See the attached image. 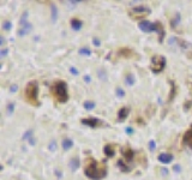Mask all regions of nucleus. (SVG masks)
I'll return each instance as SVG.
<instances>
[{
  "instance_id": "f257e3e1",
  "label": "nucleus",
  "mask_w": 192,
  "mask_h": 180,
  "mask_svg": "<svg viewBox=\"0 0 192 180\" xmlns=\"http://www.w3.org/2000/svg\"><path fill=\"white\" fill-rule=\"evenodd\" d=\"M84 174L91 180H101L107 175V167L100 166L94 159H89L84 168Z\"/></svg>"
},
{
  "instance_id": "f03ea898",
  "label": "nucleus",
  "mask_w": 192,
  "mask_h": 180,
  "mask_svg": "<svg viewBox=\"0 0 192 180\" xmlns=\"http://www.w3.org/2000/svg\"><path fill=\"white\" fill-rule=\"evenodd\" d=\"M138 28L143 31V32H151V31H155L158 34V42H162L163 36H165V29L161 25L160 22H155V23H151L149 21H142L138 24Z\"/></svg>"
},
{
  "instance_id": "7ed1b4c3",
  "label": "nucleus",
  "mask_w": 192,
  "mask_h": 180,
  "mask_svg": "<svg viewBox=\"0 0 192 180\" xmlns=\"http://www.w3.org/2000/svg\"><path fill=\"white\" fill-rule=\"evenodd\" d=\"M52 94L54 95L55 100L64 103L69 100V93H67V85L64 80H58L52 87Z\"/></svg>"
},
{
  "instance_id": "20e7f679",
  "label": "nucleus",
  "mask_w": 192,
  "mask_h": 180,
  "mask_svg": "<svg viewBox=\"0 0 192 180\" xmlns=\"http://www.w3.org/2000/svg\"><path fill=\"white\" fill-rule=\"evenodd\" d=\"M37 94H38V87H37V83L35 80H31L27 84L25 87V91H24V95H25V99L27 101L33 104V106H38L40 102H38V97H37Z\"/></svg>"
},
{
  "instance_id": "39448f33",
  "label": "nucleus",
  "mask_w": 192,
  "mask_h": 180,
  "mask_svg": "<svg viewBox=\"0 0 192 180\" xmlns=\"http://www.w3.org/2000/svg\"><path fill=\"white\" fill-rule=\"evenodd\" d=\"M166 66V58L162 55H155L153 59H151L150 64V70L154 73H160Z\"/></svg>"
},
{
  "instance_id": "423d86ee",
  "label": "nucleus",
  "mask_w": 192,
  "mask_h": 180,
  "mask_svg": "<svg viewBox=\"0 0 192 180\" xmlns=\"http://www.w3.org/2000/svg\"><path fill=\"white\" fill-rule=\"evenodd\" d=\"M27 17H28V12L27 11L23 12L22 17L19 19V28H18V35L19 36H25L31 30V24L27 21Z\"/></svg>"
},
{
  "instance_id": "0eeeda50",
  "label": "nucleus",
  "mask_w": 192,
  "mask_h": 180,
  "mask_svg": "<svg viewBox=\"0 0 192 180\" xmlns=\"http://www.w3.org/2000/svg\"><path fill=\"white\" fill-rule=\"evenodd\" d=\"M151 12V10L149 9V7L147 6H144V5H139V6H136L134 9H132V11L130 12L131 14L134 13V18H137V17H143L144 14H149Z\"/></svg>"
},
{
  "instance_id": "6e6552de",
  "label": "nucleus",
  "mask_w": 192,
  "mask_h": 180,
  "mask_svg": "<svg viewBox=\"0 0 192 180\" xmlns=\"http://www.w3.org/2000/svg\"><path fill=\"white\" fill-rule=\"evenodd\" d=\"M82 124L89 126V127H97V126L102 125V122L97 118H88V119H82Z\"/></svg>"
},
{
  "instance_id": "1a4fd4ad",
  "label": "nucleus",
  "mask_w": 192,
  "mask_h": 180,
  "mask_svg": "<svg viewBox=\"0 0 192 180\" xmlns=\"http://www.w3.org/2000/svg\"><path fill=\"white\" fill-rule=\"evenodd\" d=\"M157 159H158V161L161 163H163V165H168V163H171L173 161V155L163 153V154H160Z\"/></svg>"
},
{
  "instance_id": "9d476101",
  "label": "nucleus",
  "mask_w": 192,
  "mask_h": 180,
  "mask_svg": "<svg viewBox=\"0 0 192 180\" xmlns=\"http://www.w3.org/2000/svg\"><path fill=\"white\" fill-rule=\"evenodd\" d=\"M182 141H184V143H185L187 146H190V148L192 149V126L185 132Z\"/></svg>"
},
{
  "instance_id": "9b49d317",
  "label": "nucleus",
  "mask_w": 192,
  "mask_h": 180,
  "mask_svg": "<svg viewBox=\"0 0 192 180\" xmlns=\"http://www.w3.org/2000/svg\"><path fill=\"white\" fill-rule=\"evenodd\" d=\"M121 153H123V155L125 156L126 161H132V160H133L134 153H133L132 149L129 148V146H126V148H123V149H121Z\"/></svg>"
},
{
  "instance_id": "f8f14e48",
  "label": "nucleus",
  "mask_w": 192,
  "mask_h": 180,
  "mask_svg": "<svg viewBox=\"0 0 192 180\" xmlns=\"http://www.w3.org/2000/svg\"><path fill=\"white\" fill-rule=\"evenodd\" d=\"M129 108H126V107H123L121 109H120L119 112H118V120L119 121H123V120H125L126 118H127V115H129Z\"/></svg>"
},
{
  "instance_id": "ddd939ff",
  "label": "nucleus",
  "mask_w": 192,
  "mask_h": 180,
  "mask_svg": "<svg viewBox=\"0 0 192 180\" xmlns=\"http://www.w3.org/2000/svg\"><path fill=\"white\" fill-rule=\"evenodd\" d=\"M82 25H83V23H82V21H79V19H77V18H73L71 21V28L73 29V30H76V31H78V30H81V28H82Z\"/></svg>"
},
{
  "instance_id": "4468645a",
  "label": "nucleus",
  "mask_w": 192,
  "mask_h": 180,
  "mask_svg": "<svg viewBox=\"0 0 192 180\" xmlns=\"http://www.w3.org/2000/svg\"><path fill=\"white\" fill-rule=\"evenodd\" d=\"M133 51L129 49V48H121V49H119V55L121 56H125V58H131L133 56Z\"/></svg>"
},
{
  "instance_id": "2eb2a0df",
  "label": "nucleus",
  "mask_w": 192,
  "mask_h": 180,
  "mask_svg": "<svg viewBox=\"0 0 192 180\" xmlns=\"http://www.w3.org/2000/svg\"><path fill=\"white\" fill-rule=\"evenodd\" d=\"M79 167V159L78 157H72L70 161V168L72 172H76Z\"/></svg>"
},
{
  "instance_id": "dca6fc26",
  "label": "nucleus",
  "mask_w": 192,
  "mask_h": 180,
  "mask_svg": "<svg viewBox=\"0 0 192 180\" xmlns=\"http://www.w3.org/2000/svg\"><path fill=\"white\" fill-rule=\"evenodd\" d=\"M61 145H62V149L64 150H69V149H71L72 146H73V141L70 139V138H66V139L62 141Z\"/></svg>"
},
{
  "instance_id": "f3484780",
  "label": "nucleus",
  "mask_w": 192,
  "mask_h": 180,
  "mask_svg": "<svg viewBox=\"0 0 192 180\" xmlns=\"http://www.w3.org/2000/svg\"><path fill=\"white\" fill-rule=\"evenodd\" d=\"M103 150H105V154H106V156H107V157H112V156L114 155V153H115L114 149L112 148V145H106Z\"/></svg>"
},
{
  "instance_id": "a211bd4d",
  "label": "nucleus",
  "mask_w": 192,
  "mask_h": 180,
  "mask_svg": "<svg viewBox=\"0 0 192 180\" xmlns=\"http://www.w3.org/2000/svg\"><path fill=\"white\" fill-rule=\"evenodd\" d=\"M179 23H180V14H179V13H175V16H174V17L172 18V21H171V25H172V28H175Z\"/></svg>"
},
{
  "instance_id": "6ab92c4d",
  "label": "nucleus",
  "mask_w": 192,
  "mask_h": 180,
  "mask_svg": "<svg viewBox=\"0 0 192 180\" xmlns=\"http://www.w3.org/2000/svg\"><path fill=\"white\" fill-rule=\"evenodd\" d=\"M51 11H52V21L55 22L58 18V9H57V6L55 5H51Z\"/></svg>"
},
{
  "instance_id": "aec40b11",
  "label": "nucleus",
  "mask_w": 192,
  "mask_h": 180,
  "mask_svg": "<svg viewBox=\"0 0 192 180\" xmlns=\"http://www.w3.org/2000/svg\"><path fill=\"white\" fill-rule=\"evenodd\" d=\"M83 106H84V108L86 111H91V109L95 108V102H93V101H85Z\"/></svg>"
},
{
  "instance_id": "412c9836",
  "label": "nucleus",
  "mask_w": 192,
  "mask_h": 180,
  "mask_svg": "<svg viewBox=\"0 0 192 180\" xmlns=\"http://www.w3.org/2000/svg\"><path fill=\"white\" fill-rule=\"evenodd\" d=\"M118 166L120 167V169H121L123 172H130L131 170V168L129 167V166H126V165H124V162L120 160V161H118Z\"/></svg>"
},
{
  "instance_id": "4be33fe9",
  "label": "nucleus",
  "mask_w": 192,
  "mask_h": 180,
  "mask_svg": "<svg viewBox=\"0 0 192 180\" xmlns=\"http://www.w3.org/2000/svg\"><path fill=\"white\" fill-rule=\"evenodd\" d=\"M125 82H126L127 85H132V84L134 83V77L130 73V75H127V76L125 77Z\"/></svg>"
},
{
  "instance_id": "5701e85b",
  "label": "nucleus",
  "mask_w": 192,
  "mask_h": 180,
  "mask_svg": "<svg viewBox=\"0 0 192 180\" xmlns=\"http://www.w3.org/2000/svg\"><path fill=\"white\" fill-rule=\"evenodd\" d=\"M79 54L81 55H86V56H89L91 54V51L89 49V48H86V47H83L79 49Z\"/></svg>"
},
{
  "instance_id": "b1692460",
  "label": "nucleus",
  "mask_w": 192,
  "mask_h": 180,
  "mask_svg": "<svg viewBox=\"0 0 192 180\" xmlns=\"http://www.w3.org/2000/svg\"><path fill=\"white\" fill-rule=\"evenodd\" d=\"M11 28H12V23H11V22H9V21L4 22V24H3V29H4V30H6V31H10V30H11Z\"/></svg>"
},
{
  "instance_id": "393cba45",
  "label": "nucleus",
  "mask_w": 192,
  "mask_h": 180,
  "mask_svg": "<svg viewBox=\"0 0 192 180\" xmlns=\"http://www.w3.org/2000/svg\"><path fill=\"white\" fill-rule=\"evenodd\" d=\"M33 137V130H29V131H27L25 133H24V136H23V141H28L29 138H31Z\"/></svg>"
},
{
  "instance_id": "a878e982",
  "label": "nucleus",
  "mask_w": 192,
  "mask_h": 180,
  "mask_svg": "<svg viewBox=\"0 0 192 180\" xmlns=\"http://www.w3.org/2000/svg\"><path fill=\"white\" fill-rule=\"evenodd\" d=\"M48 149H49L51 151H54L55 149H57V143H55V141H51V143L48 144Z\"/></svg>"
},
{
  "instance_id": "bb28decb",
  "label": "nucleus",
  "mask_w": 192,
  "mask_h": 180,
  "mask_svg": "<svg viewBox=\"0 0 192 180\" xmlns=\"http://www.w3.org/2000/svg\"><path fill=\"white\" fill-rule=\"evenodd\" d=\"M13 109H14V103L11 102L7 104V114H12L13 113Z\"/></svg>"
},
{
  "instance_id": "cd10ccee",
  "label": "nucleus",
  "mask_w": 192,
  "mask_h": 180,
  "mask_svg": "<svg viewBox=\"0 0 192 180\" xmlns=\"http://www.w3.org/2000/svg\"><path fill=\"white\" fill-rule=\"evenodd\" d=\"M115 94H117V96H118V97H124V96H125V91H124L123 89H120V88H118V89H117Z\"/></svg>"
},
{
  "instance_id": "c85d7f7f",
  "label": "nucleus",
  "mask_w": 192,
  "mask_h": 180,
  "mask_svg": "<svg viewBox=\"0 0 192 180\" xmlns=\"http://www.w3.org/2000/svg\"><path fill=\"white\" fill-rule=\"evenodd\" d=\"M7 53H9V49H7V48L1 49V52H0V58H5V56L7 55Z\"/></svg>"
},
{
  "instance_id": "c756f323",
  "label": "nucleus",
  "mask_w": 192,
  "mask_h": 180,
  "mask_svg": "<svg viewBox=\"0 0 192 180\" xmlns=\"http://www.w3.org/2000/svg\"><path fill=\"white\" fill-rule=\"evenodd\" d=\"M155 148H156V143L154 141H150L149 142V149L153 151V150H155Z\"/></svg>"
},
{
  "instance_id": "7c9ffc66",
  "label": "nucleus",
  "mask_w": 192,
  "mask_h": 180,
  "mask_svg": "<svg viewBox=\"0 0 192 180\" xmlns=\"http://www.w3.org/2000/svg\"><path fill=\"white\" fill-rule=\"evenodd\" d=\"M125 132H126L127 135H132V133L134 132V131H133L132 127H126V128H125Z\"/></svg>"
},
{
  "instance_id": "2f4dec72",
  "label": "nucleus",
  "mask_w": 192,
  "mask_h": 180,
  "mask_svg": "<svg viewBox=\"0 0 192 180\" xmlns=\"http://www.w3.org/2000/svg\"><path fill=\"white\" fill-rule=\"evenodd\" d=\"M93 43H94V46H96V47H99V46L101 45L99 38H93Z\"/></svg>"
},
{
  "instance_id": "473e14b6",
  "label": "nucleus",
  "mask_w": 192,
  "mask_h": 180,
  "mask_svg": "<svg viewBox=\"0 0 192 180\" xmlns=\"http://www.w3.org/2000/svg\"><path fill=\"white\" fill-rule=\"evenodd\" d=\"M173 170H174V172H177V173H179V172L181 170V169H180V166H179V165L173 166Z\"/></svg>"
},
{
  "instance_id": "72a5a7b5",
  "label": "nucleus",
  "mask_w": 192,
  "mask_h": 180,
  "mask_svg": "<svg viewBox=\"0 0 192 180\" xmlns=\"http://www.w3.org/2000/svg\"><path fill=\"white\" fill-rule=\"evenodd\" d=\"M10 91H11V93H16V91H17V85H14V84L11 85V87H10Z\"/></svg>"
},
{
  "instance_id": "f704fd0d",
  "label": "nucleus",
  "mask_w": 192,
  "mask_h": 180,
  "mask_svg": "<svg viewBox=\"0 0 192 180\" xmlns=\"http://www.w3.org/2000/svg\"><path fill=\"white\" fill-rule=\"evenodd\" d=\"M70 71H71L72 75H78V70H76L75 67H71V69H70Z\"/></svg>"
},
{
  "instance_id": "c9c22d12",
  "label": "nucleus",
  "mask_w": 192,
  "mask_h": 180,
  "mask_svg": "<svg viewBox=\"0 0 192 180\" xmlns=\"http://www.w3.org/2000/svg\"><path fill=\"white\" fill-rule=\"evenodd\" d=\"M28 141H29V143H30L31 145H35V143H36V142H35V138H34V137H31V138H29V139H28Z\"/></svg>"
},
{
  "instance_id": "e433bc0d",
  "label": "nucleus",
  "mask_w": 192,
  "mask_h": 180,
  "mask_svg": "<svg viewBox=\"0 0 192 180\" xmlns=\"http://www.w3.org/2000/svg\"><path fill=\"white\" fill-rule=\"evenodd\" d=\"M84 80L86 82V83H89V82L91 80V78H90V76H84Z\"/></svg>"
},
{
  "instance_id": "4c0bfd02",
  "label": "nucleus",
  "mask_w": 192,
  "mask_h": 180,
  "mask_svg": "<svg viewBox=\"0 0 192 180\" xmlns=\"http://www.w3.org/2000/svg\"><path fill=\"white\" fill-rule=\"evenodd\" d=\"M162 174H163V175H168V170H167V168H162Z\"/></svg>"
},
{
  "instance_id": "58836bf2",
  "label": "nucleus",
  "mask_w": 192,
  "mask_h": 180,
  "mask_svg": "<svg viewBox=\"0 0 192 180\" xmlns=\"http://www.w3.org/2000/svg\"><path fill=\"white\" fill-rule=\"evenodd\" d=\"M4 42H5V38L1 36V37H0V45H4Z\"/></svg>"
}]
</instances>
